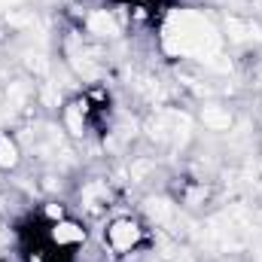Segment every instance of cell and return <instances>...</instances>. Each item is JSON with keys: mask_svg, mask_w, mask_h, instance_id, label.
Segmentation results:
<instances>
[{"mask_svg": "<svg viewBox=\"0 0 262 262\" xmlns=\"http://www.w3.org/2000/svg\"><path fill=\"white\" fill-rule=\"evenodd\" d=\"M113 3L122 6V9H128L131 15L140 18V21H156L171 6V0H113Z\"/></svg>", "mask_w": 262, "mask_h": 262, "instance_id": "cell-3", "label": "cell"}, {"mask_svg": "<svg viewBox=\"0 0 262 262\" xmlns=\"http://www.w3.org/2000/svg\"><path fill=\"white\" fill-rule=\"evenodd\" d=\"M64 122L73 134H104L110 125V95L104 89H92L85 95H76L64 110Z\"/></svg>", "mask_w": 262, "mask_h": 262, "instance_id": "cell-1", "label": "cell"}, {"mask_svg": "<svg viewBox=\"0 0 262 262\" xmlns=\"http://www.w3.org/2000/svg\"><path fill=\"white\" fill-rule=\"evenodd\" d=\"M104 244L116 256H131V253H137V250H143L149 244V232L134 216H116L104 229Z\"/></svg>", "mask_w": 262, "mask_h": 262, "instance_id": "cell-2", "label": "cell"}]
</instances>
